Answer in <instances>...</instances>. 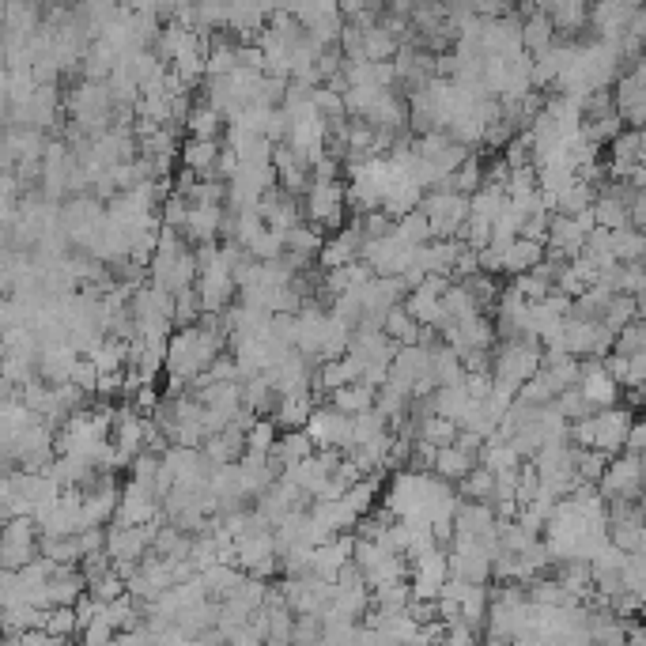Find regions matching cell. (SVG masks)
Instances as JSON below:
<instances>
[{
  "instance_id": "1",
  "label": "cell",
  "mask_w": 646,
  "mask_h": 646,
  "mask_svg": "<svg viewBox=\"0 0 646 646\" xmlns=\"http://www.w3.org/2000/svg\"><path fill=\"white\" fill-rule=\"evenodd\" d=\"M639 484H643V458H628L616 454L605 465V476L597 480V495L605 499V507L616 499H639Z\"/></svg>"
},
{
  "instance_id": "2",
  "label": "cell",
  "mask_w": 646,
  "mask_h": 646,
  "mask_svg": "<svg viewBox=\"0 0 646 646\" xmlns=\"http://www.w3.org/2000/svg\"><path fill=\"white\" fill-rule=\"evenodd\" d=\"M631 424H635V412L624 405H612V408L594 412V450L597 454H605V458L620 454Z\"/></svg>"
},
{
  "instance_id": "3",
  "label": "cell",
  "mask_w": 646,
  "mask_h": 646,
  "mask_svg": "<svg viewBox=\"0 0 646 646\" xmlns=\"http://www.w3.org/2000/svg\"><path fill=\"white\" fill-rule=\"evenodd\" d=\"M318 408V397L310 390L303 393H284L280 401H276V408H272V424L280 427V431H303L306 420H310V412Z\"/></svg>"
},
{
  "instance_id": "4",
  "label": "cell",
  "mask_w": 646,
  "mask_h": 646,
  "mask_svg": "<svg viewBox=\"0 0 646 646\" xmlns=\"http://www.w3.org/2000/svg\"><path fill=\"white\" fill-rule=\"evenodd\" d=\"M246 454V439L238 431H220V435H208L201 442V458L208 461V469H220V465H235Z\"/></svg>"
},
{
  "instance_id": "5",
  "label": "cell",
  "mask_w": 646,
  "mask_h": 646,
  "mask_svg": "<svg viewBox=\"0 0 646 646\" xmlns=\"http://www.w3.org/2000/svg\"><path fill=\"white\" fill-rule=\"evenodd\" d=\"M178 159H182V170H193L197 178L212 182V167L220 159V140H186L178 148Z\"/></svg>"
},
{
  "instance_id": "6",
  "label": "cell",
  "mask_w": 646,
  "mask_h": 646,
  "mask_svg": "<svg viewBox=\"0 0 646 646\" xmlns=\"http://www.w3.org/2000/svg\"><path fill=\"white\" fill-rule=\"evenodd\" d=\"M541 261H544V246L541 242H529V238H514L507 250H503V272H510V280L529 269H537Z\"/></svg>"
},
{
  "instance_id": "7",
  "label": "cell",
  "mask_w": 646,
  "mask_h": 646,
  "mask_svg": "<svg viewBox=\"0 0 646 646\" xmlns=\"http://www.w3.org/2000/svg\"><path fill=\"white\" fill-rule=\"evenodd\" d=\"M182 125H186L189 140H220V133L227 129V121H223L212 106H204V102H193V106H189V114Z\"/></svg>"
},
{
  "instance_id": "8",
  "label": "cell",
  "mask_w": 646,
  "mask_h": 646,
  "mask_svg": "<svg viewBox=\"0 0 646 646\" xmlns=\"http://www.w3.org/2000/svg\"><path fill=\"white\" fill-rule=\"evenodd\" d=\"M325 235L318 227H310V223H299V227H291L288 235H284V254L299 257V261H310L314 265V257L322 250Z\"/></svg>"
},
{
  "instance_id": "9",
  "label": "cell",
  "mask_w": 646,
  "mask_h": 646,
  "mask_svg": "<svg viewBox=\"0 0 646 646\" xmlns=\"http://www.w3.org/2000/svg\"><path fill=\"white\" fill-rule=\"evenodd\" d=\"M329 408H333V412H340V416H359V412H371V408H374V390L359 386V382H352V386H340V390L329 393Z\"/></svg>"
},
{
  "instance_id": "10",
  "label": "cell",
  "mask_w": 646,
  "mask_h": 646,
  "mask_svg": "<svg viewBox=\"0 0 646 646\" xmlns=\"http://www.w3.org/2000/svg\"><path fill=\"white\" fill-rule=\"evenodd\" d=\"M643 318V295L639 299H631V295H616L609 306H605V314H601V325L609 329L612 337L624 329V325L639 322Z\"/></svg>"
},
{
  "instance_id": "11",
  "label": "cell",
  "mask_w": 646,
  "mask_h": 646,
  "mask_svg": "<svg viewBox=\"0 0 646 646\" xmlns=\"http://www.w3.org/2000/svg\"><path fill=\"white\" fill-rule=\"evenodd\" d=\"M476 465V458L469 454H461L458 446H442L439 454H435V465H431V476H439L442 484H458L461 476L469 473Z\"/></svg>"
},
{
  "instance_id": "12",
  "label": "cell",
  "mask_w": 646,
  "mask_h": 646,
  "mask_svg": "<svg viewBox=\"0 0 646 646\" xmlns=\"http://www.w3.org/2000/svg\"><path fill=\"white\" fill-rule=\"evenodd\" d=\"M469 405L473 401H469V393L461 390V386H442V390L431 393V416H442V420H450L454 427H458V420L465 416Z\"/></svg>"
},
{
  "instance_id": "13",
  "label": "cell",
  "mask_w": 646,
  "mask_h": 646,
  "mask_svg": "<svg viewBox=\"0 0 646 646\" xmlns=\"http://www.w3.org/2000/svg\"><path fill=\"white\" fill-rule=\"evenodd\" d=\"M590 212H594V227L597 231H605V235L628 227V208H624V201H616V197L597 193V201L590 204Z\"/></svg>"
},
{
  "instance_id": "14",
  "label": "cell",
  "mask_w": 646,
  "mask_h": 646,
  "mask_svg": "<svg viewBox=\"0 0 646 646\" xmlns=\"http://www.w3.org/2000/svg\"><path fill=\"white\" fill-rule=\"evenodd\" d=\"M643 231H631V227H624V231H612L609 235V254L616 265H639L643 261Z\"/></svg>"
},
{
  "instance_id": "15",
  "label": "cell",
  "mask_w": 646,
  "mask_h": 646,
  "mask_svg": "<svg viewBox=\"0 0 646 646\" xmlns=\"http://www.w3.org/2000/svg\"><path fill=\"white\" fill-rule=\"evenodd\" d=\"M492 492H495V476L488 473V469H480V465H473V469L458 480L461 503H492Z\"/></svg>"
},
{
  "instance_id": "16",
  "label": "cell",
  "mask_w": 646,
  "mask_h": 646,
  "mask_svg": "<svg viewBox=\"0 0 646 646\" xmlns=\"http://www.w3.org/2000/svg\"><path fill=\"white\" fill-rule=\"evenodd\" d=\"M401 246H427L431 242V227H427V220H424V212L416 208V212H408V216H401V220L393 223V231H390Z\"/></svg>"
},
{
  "instance_id": "17",
  "label": "cell",
  "mask_w": 646,
  "mask_h": 646,
  "mask_svg": "<svg viewBox=\"0 0 646 646\" xmlns=\"http://www.w3.org/2000/svg\"><path fill=\"white\" fill-rule=\"evenodd\" d=\"M416 439H424V442H431L435 450H442V446H454L458 427L450 424V420H442V416H424V420L416 424Z\"/></svg>"
},
{
  "instance_id": "18",
  "label": "cell",
  "mask_w": 646,
  "mask_h": 646,
  "mask_svg": "<svg viewBox=\"0 0 646 646\" xmlns=\"http://www.w3.org/2000/svg\"><path fill=\"white\" fill-rule=\"evenodd\" d=\"M609 163H643V133L639 129H624L609 144Z\"/></svg>"
},
{
  "instance_id": "19",
  "label": "cell",
  "mask_w": 646,
  "mask_h": 646,
  "mask_svg": "<svg viewBox=\"0 0 646 646\" xmlns=\"http://www.w3.org/2000/svg\"><path fill=\"white\" fill-rule=\"evenodd\" d=\"M276 439H280V427L272 424V420H254V427L246 431V454H261V458H269Z\"/></svg>"
},
{
  "instance_id": "20",
  "label": "cell",
  "mask_w": 646,
  "mask_h": 646,
  "mask_svg": "<svg viewBox=\"0 0 646 646\" xmlns=\"http://www.w3.org/2000/svg\"><path fill=\"white\" fill-rule=\"evenodd\" d=\"M42 631H46L50 639H61V643H65L68 635H76V631H80V624H76V612H72V605H61V609H46Z\"/></svg>"
},
{
  "instance_id": "21",
  "label": "cell",
  "mask_w": 646,
  "mask_h": 646,
  "mask_svg": "<svg viewBox=\"0 0 646 646\" xmlns=\"http://www.w3.org/2000/svg\"><path fill=\"white\" fill-rule=\"evenodd\" d=\"M646 352V329H643V318L639 322L624 325L616 337H612V356H639Z\"/></svg>"
},
{
  "instance_id": "22",
  "label": "cell",
  "mask_w": 646,
  "mask_h": 646,
  "mask_svg": "<svg viewBox=\"0 0 646 646\" xmlns=\"http://www.w3.org/2000/svg\"><path fill=\"white\" fill-rule=\"evenodd\" d=\"M609 461L612 458L597 454V450H575V476L582 480V484L597 488V480L605 476V465H609Z\"/></svg>"
},
{
  "instance_id": "23",
  "label": "cell",
  "mask_w": 646,
  "mask_h": 646,
  "mask_svg": "<svg viewBox=\"0 0 646 646\" xmlns=\"http://www.w3.org/2000/svg\"><path fill=\"white\" fill-rule=\"evenodd\" d=\"M201 318V303H197V291L186 288V291H174V314H170V322L174 329H189V325H197Z\"/></svg>"
},
{
  "instance_id": "24",
  "label": "cell",
  "mask_w": 646,
  "mask_h": 646,
  "mask_svg": "<svg viewBox=\"0 0 646 646\" xmlns=\"http://www.w3.org/2000/svg\"><path fill=\"white\" fill-rule=\"evenodd\" d=\"M189 220V201L186 197H178V193H170L167 201L159 204V223L170 227V231H182Z\"/></svg>"
},
{
  "instance_id": "25",
  "label": "cell",
  "mask_w": 646,
  "mask_h": 646,
  "mask_svg": "<svg viewBox=\"0 0 646 646\" xmlns=\"http://www.w3.org/2000/svg\"><path fill=\"white\" fill-rule=\"evenodd\" d=\"M643 446H646V427L635 420L628 427V439H624V450L620 454H628V458H643Z\"/></svg>"
},
{
  "instance_id": "26",
  "label": "cell",
  "mask_w": 646,
  "mask_h": 646,
  "mask_svg": "<svg viewBox=\"0 0 646 646\" xmlns=\"http://www.w3.org/2000/svg\"><path fill=\"white\" fill-rule=\"evenodd\" d=\"M0 363H4V352H0Z\"/></svg>"
}]
</instances>
